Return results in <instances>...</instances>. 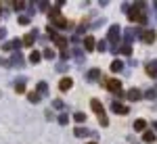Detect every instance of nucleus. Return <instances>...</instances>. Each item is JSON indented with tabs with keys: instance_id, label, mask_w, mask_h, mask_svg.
Listing matches in <instances>:
<instances>
[{
	"instance_id": "nucleus-39",
	"label": "nucleus",
	"mask_w": 157,
	"mask_h": 144,
	"mask_svg": "<svg viewBox=\"0 0 157 144\" xmlns=\"http://www.w3.org/2000/svg\"><path fill=\"white\" fill-rule=\"evenodd\" d=\"M155 9H157V2H155Z\"/></svg>"
},
{
	"instance_id": "nucleus-13",
	"label": "nucleus",
	"mask_w": 157,
	"mask_h": 144,
	"mask_svg": "<svg viewBox=\"0 0 157 144\" xmlns=\"http://www.w3.org/2000/svg\"><path fill=\"white\" fill-rule=\"evenodd\" d=\"M86 77H88L90 82H97V79H101V69H90Z\"/></svg>"
},
{
	"instance_id": "nucleus-34",
	"label": "nucleus",
	"mask_w": 157,
	"mask_h": 144,
	"mask_svg": "<svg viewBox=\"0 0 157 144\" xmlns=\"http://www.w3.org/2000/svg\"><path fill=\"white\" fill-rule=\"evenodd\" d=\"M52 107H55V109H63V100H55Z\"/></svg>"
},
{
	"instance_id": "nucleus-24",
	"label": "nucleus",
	"mask_w": 157,
	"mask_h": 144,
	"mask_svg": "<svg viewBox=\"0 0 157 144\" xmlns=\"http://www.w3.org/2000/svg\"><path fill=\"white\" fill-rule=\"evenodd\" d=\"M15 90H17L19 94H21V92H25V77H21V79L15 84Z\"/></svg>"
},
{
	"instance_id": "nucleus-14",
	"label": "nucleus",
	"mask_w": 157,
	"mask_h": 144,
	"mask_svg": "<svg viewBox=\"0 0 157 144\" xmlns=\"http://www.w3.org/2000/svg\"><path fill=\"white\" fill-rule=\"evenodd\" d=\"M34 42H36V34H27V36L21 40V44H25V46H32Z\"/></svg>"
},
{
	"instance_id": "nucleus-3",
	"label": "nucleus",
	"mask_w": 157,
	"mask_h": 144,
	"mask_svg": "<svg viewBox=\"0 0 157 144\" xmlns=\"http://www.w3.org/2000/svg\"><path fill=\"white\" fill-rule=\"evenodd\" d=\"M103 86H105L107 90H111L113 94H120V92H121V82H120V79H113V77L103 79Z\"/></svg>"
},
{
	"instance_id": "nucleus-23",
	"label": "nucleus",
	"mask_w": 157,
	"mask_h": 144,
	"mask_svg": "<svg viewBox=\"0 0 157 144\" xmlns=\"http://www.w3.org/2000/svg\"><path fill=\"white\" fill-rule=\"evenodd\" d=\"M40 98H42V96L38 94V92H29V94H27V100H29V102H34V105L40 102Z\"/></svg>"
},
{
	"instance_id": "nucleus-28",
	"label": "nucleus",
	"mask_w": 157,
	"mask_h": 144,
	"mask_svg": "<svg viewBox=\"0 0 157 144\" xmlns=\"http://www.w3.org/2000/svg\"><path fill=\"white\" fill-rule=\"evenodd\" d=\"M120 52H121V54H130V52H132V48H130V44H124V46L120 48Z\"/></svg>"
},
{
	"instance_id": "nucleus-6",
	"label": "nucleus",
	"mask_w": 157,
	"mask_h": 144,
	"mask_svg": "<svg viewBox=\"0 0 157 144\" xmlns=\"http://www.w3.org/2000/svg\"><path fill=\"white\" fill-rule=\"evenodd\" d=\"M111 109H113L115 113H120V115H128V113H130V109L124 107V105H121V102H117V100H113V102H111Z\"/></svg>"
},
{
	"instance_id": "nucleus-30",
	"label": "nucleus",
	"mask_w": 157,
	"mask_h": 144,
	"mask_svg": "<svg viewBox=\"0 0 157 144\" xmlns=\"http://www.w3.org/2000/svg\"><path fill=\"white\" fill-rule=\"evenodd\" d=\"M19 23L21 25H29V17H27V15H21V17H19Z\"/></svg>"
},
{
	"instance_id": "nucleus-29",
	"label": "nucleus",
	"mask_w": 157,
	"mask_h": 144,
	"mask_svg": "<svg viewBox=\"0 0 157 144\" xmlns=\"http://www.w3.org/2000/svg\"><path fill=\"white\" fill-rule=\"evenodd\" d=\"M44 57H46L48 61H52V59H55V50H50V48H46V50H44Z\"/></svg>"
},
{
	"instance_id": "nucleus-21",
	"label": "nucleus",
	"mask_w": 157,
	"mask_h": 144,
	"mask_svg": "<svg viewBox=\"0 0 157 144\" xmlns=\"http://www.w3.org/2000/svg\"><path fill=\"white\" fill-rule=\"evenodd\" d=\"M11 63H13V65H17V67H21V65H23V57H21L19 52H15L13 59H11Z\"/></svg>"
},
{
	"instance_id": "nucleus-25",
	"label": "nucleus",
	"mask_w": 157,
	"mask_h": 144,
	"mask_svg": "<svg viewBox=\"0 0 157 144\" xmlns=\"http://www.w3.org/2000/svg\"><path fill=\"white\" fill-rule=\"evenodd\" d=\"M59 123L61 125H67V123H69V115H67V113H61L59 115Z\"/></svg>"
},
{
	"instance_id": "nucleus-12",
	"label": "nucleus",
	"mask_w": 157,
	"mask_h": 144,
	"mask_svg": "<svg viewBox=\"0 0 157 144\" xmlns=\"http://www.w3.org/2000/svg\"><path fill=\"white\" fill-rule=\"evenodd\" d=\"M84 46H86V50H94V48H97L94 38H92V36H86V38H84Z\"/></svg>"
},
{
	"instance_id": "nucleus-19",
	"label": "nucleus",
	"mask_w": 157,
	"mask_h": 144,
	"mask_svg": "<svg viewBox=\"0 0 157 144\" xmlns=\"http://www.w3.org/2000/svg\"><path fill=\"white\" fill-rule=\"evenodd\" d=\"M52 23L57 25V27H67V25H69V23H67V19H63L61 15H59V17H55V19H52Z\"/></svg>"
},
{
	"instance_id": "nucleus-26",
	"label": "nucleus",
	"mask_w": 157,
	"mask_h": 144,
	"mask_svg": "<svg viewBox=\"0 0 157 144\" xmlns=\"http://www.w3.org/2000/svg\"><path fill=\"white\" fill-rule=\"evenodd\" d=\"M97 50H98V52H105V50H107V42H105V40H101V42L97 44Z\"/></svg>"
},
{
	"instance_id": "nucleus-2",
	"label": "nucleus",
	"mask_w": 157,
	"mask_h": 144,
	"mask_svg": "<svg viewBox=\"0 0 157 144\" xmlns=\"http://www.w3.org/2000/svg\"><path fill=\"white\" fill-rule=\"evenodd\" d=\"M120 36H121V27L120 25H111V27H109V34H107V40L113 44V46H117Z\"/></svg>"
},
{
	"instance_id": "nucleus-20",
	"label": "nucleus",
	"mask_w": 157,
	"mask_h": 144,
	"mask_svg": "<svg viewBox=\"0 0 157 144\" xmlns=\"http://www.w3.org/2000/svg\"><path fill=\"white\" fill-rule=\"evenodd\" d=\"M145 127H147V121L145 119H136V121H134V130H136V132H143Z\"/></svg>"
},
{
	"instance_id": "nucleus-15",
	"label": "nucleus",
	"mask_w": 157,
	"mask_h": 144,
	"mask_svg": "<svg viewBox=\"0 0 157 144\" xmlns=\"http://www.w3.org/2000/svg\"><path fill=\"white\" fill-rule=\"evenodd\" d=\"M38 94L40 96L48 94V84H46V82H40V84H38Z\"/></svg>"
},
{
	"instance_id": "nucleus-32",
	"label": "nucleus",
	"mask_w": 157,
	"mask_h": 144,
	"mask_svg": "<svg viewBox=\"0 0 157 144\" xmlns=\"http://www.w3.org/2000/svg\"><path fill=\"white\" fill-rule=\"evenodd\" d=\"M145 98H149V100H151V98H155V90H147V92H145Z\"/></svg>"
},
{
	"instance_id": "nucleus-38",
	"label": "nucleus",
	"mask_w": 157,
	"mask_h": 144,
	"mask_svg": "<svg viewBox=\"0 0 157 144\" xmlns=\"http://www.w3.org/2000/svg\"><path fill=\"white\" fill-rule=\"evenodd\" d=\"M88 144H97V142H88Z\"/></svg>"
},
{
	"instance_id": "nucleus-27",
	"label": "nucleus",
	"mask_w": 157,
	"mask_h": 144,
	"mask_svg": "<svg viewBox=\"0 0 157 144\" xmlns=\"http://www.w3.org/2000/svg\"><path fill=\"white\" fill-rule=\"evenodd\" d=\"M73 119L78 121V123H82V121H86V113H75V115H73Z\"/></svg>"
},
{
	"instance_id": "nucleus-11",
	"label": "nucleus",
	"mask_w": 157,
	"mask_h": 144,
	"mask_svg": "<svg viewBox=\"0 0 157 144\" xmlns=\"http://www.w3.org/2000/svg\"><path fill=\"white\" fill-rule=\"evenodd\" d=\"M52 40H55V44H57L61 50H67V38H63V36H55Z\"/></svg>"
},
{
	"instance_id": "nucleus-31",
	"label": "nucleus",
	"mask_w": 157,
	"mask_h": 144,
	"mask_svg": "<svg viewBox=\"0 0 157 144\" xmlns=\"http://www.w3.org/2000/svg\"><path fill=\"white\" fill-rule=\"evenodd\" d=\"M13 6H15V11H23V9H25V2H15Z\"/></svg>"
},
{
	"instance_id": "nucleus-7",
	"label": "nucleus",
	"mask_w": 157,
	"mask_h": 144,
	"mask_svg": "<svg viewBox=\"0 0 157 144\" xmlns=\"http://www.w3.org/2000/svg\"><path fill=\"white\" fill-rule=\"evenodd\" d=\"M2 48H4V50H19V48H21V40L15 38V40H11V42H6Z\"/></svg>"
},
{
	"instance_id": "nucleus-36",
	"label": "nucleus",
	"mask_w": 157,
	"mask_h": 144,
	"mask_svg": "<svg viewBox=\"0 0 157 144\" xmlns=\"http://www.w3.org/2000/svg\"><path fill=\"white\" fill-rule=\"evenodd\" d=\"M4 36H6V29H0V40H2Z\"/></svg>"
},
{
	"instance_id": "nucleus-1",
	"label": "nucleus",
	"mask_w": 157,
	"mask_h": 144,
	"mask_svg": "<svg viewBox=\"0 0 157 144\" xmlns=\"http://www.w3.org/2000/svg\"><path fill=\"white\" fill-rule=\"evenodd\" d=\"M90 107H92V111L97 113V117H98V123L103 125V127H107L109 125V117H107V113H105V107L101 105V100H90Z\"/></svg>"
},
{
	"instance_id": "nucleus-5",
	"label": "nucleus",
	"mask_w": 157,
	"mask_h": 144,
	"mask_svg": "<svg viewBox=\"0 0 157 144\" xmlns=\"http://www.w3.org/2000/svg\"><path fill=\"white\" fill-rule=\"evenodd\" d=\"M128 19H130L132 23H147V15H143V13H136V11L128 13Z\"/></svg>"
},
{
	"instance_id": "nucleus-17",
	"label": "nucleus",
	"mask_w": 157,
	"mask_h": 144,
	"mask_svg": "<svg viewBox=\"0 0 157 144\" xmlns=\"http://www.w3.org/2000/svg\"><path fill=\"white\" fill-rule=\"evenodd\" d=\"M40 59H42V54H40L38 50H32V52H29V63L36 65V63H40Z\"/></svg>"
},
{
	"instance_id": "nucleus-9",
	"label": "nucleus",
	"mask_w": 157,
	"mask_h": 144,
	"mask_svg": "<svg viewBox=\"0 0 157 144\" xmlns=\"http://www.w3.org/2000/svg\"><path fill=\"white\" fill-rule=\"evenodd\" d=\"M71 86H73V79H69V77H63V79L59 82V88H61V92H67V90H69Z\"/></svg>"
},
{
	"instance_id": "nucleus-16",
	"label": "nucleus",
	"mask_w": 157,
	"mask_h": 144,
	"mask_svg": "<svg viewBox=\"0 0 157 144\" xmlns=\"http://www.w3.org/2000/svg\"><path fill=\"white\" fill-rule=\"evenodd\" d=\"M121 69H124V63H121L120 59H117V61H113V63H111V71H113V73H120Z\"/></svg>"
},
{
	"instance_id": "nucleus-33",
	"label": "nucleus",
	"mask_w": 157,
	"mask_h": 144,
	"mask_svg": "<svg viewBox=\"0 0 157 144\" xmlns=\"http://www.w3.org/2000/svg\"><path fill=\"white\" fill-rule=\"evenodd\" d=\"M82 57H84V52H82L80 48H75V59H78V61H82Z\"/></svg>"
},
{
	"instance_id": "nucleus-10",
	"label": "nucleus",
	"mask_w": 157,
	"mask_h": 144,
	"mask_svg": "<svg viewBox=\"0 0 157 144\" xmlns=\"http://www.w3.org/2000/svg\"><path fill=\"white\" fill-rule=\"evenodd\" d=\"M147 73L151 75V77H157V61H151V63H147Z\"/></svg>"
},
{
	"instance_id": "nucleus-22",
	"label": "nucleus",
	"mask_w": 157,
	"mask_h": 144,
	"mask_svg": "<svg viewBox=\"0 0 157 144\" xmlns=\"http://www.w3.org/2000/svg\"><path fill=\"white\" fill-rule=\"evenodd\" d=\"M73 134H75L78 138H82V136H92V132H88V130H84V127H75Z\"/></svg>"
},
{
	"instance_id": "nucleus-4",
	"label": "nucleus",
	"mask_w": 157,
	"mask_h": 144,
	"mask_svg": "<svg viewBox=\"0 0 157 144\" xmlns=\"http://www.w3.org/2000/svg\"><path fill=\"white\" fill-rule=\"evenodd\" d=\"M155 31H153V29H143V31H140V40H143V42H145V44H153V42H155Z\"/></svg>"
},
{
	"instance_id": "nucleus-37",
	"label": "nucleus",
	"mask_w": 157,
	"mask_h": 144,
	"mask_svg": "<svg viewBox=\"0 0 157 144\" xmlns=\"http://www.w3.org/2000/svg\"><path fill=\"white\" fill-rule=\"evenodd\" d=\"M153 127H155V130H157V121H155V123H153Z\"/></svg>"
},
{
	"instance_id": "nucleus-8",
	"label": "nucleus",
	"mask_w": 157,
	"mask_h": 144,
	"mask_svg": "<svg viewBox=\"0 0 157 144\" xmlns=\"http://www.w3.org/2000/svg\"><path fill=\"white\" fill-rule=\"evenodd\" d=\"M126 98H128V100H134V102H136V100H140V98H143V94H140V90H136V88H132V90H128V94H126Z\"/></svg>"
},
{
	"instance_id": "nucleus-18",
	"label": "nucleus",
	"mask_w": 157,
	"mask_h": 144,
	"mask_svg": "<svg viewBox=\"0 0 157 144\" xmlns=\"http://www.w3.org/2000/svg\"><path fill=\"white\" fill-rule=\"evenodd\" d=\"M143 142L153 144V142H155V134H153V132H145V134H143Z\"/></svg>"
},
{
	"instance_id": "nucleus-40",
	"label": "nucleus",
	"mask_w": 157,
	"mask_h": 144,
	"mask_svg": "<svg viewBox=\"0 0 157 144\" xmlns=\"http://www.w3.org/2000/svg\"><path fill=\"white\" fill-rule=\"evenodd\" d=\"M0 11H2V6H0Z\"/></svg>"
},
{
	"instance_id": "nucleus-35",
	"label": "nucleus",
	"mask_w": 157,
	"mask_h": 144,
	"mask_svg": "<svg viewBox=\"0 0 157 144\" xmlns=\"http://www.w3.org/2000/svg\"><path fill=\"white\" fill-rule=\"evenodd\" d=\"M38 6H40L42 11H46V9H48V2H38Z\"/></svg>"
}]
</instances>
